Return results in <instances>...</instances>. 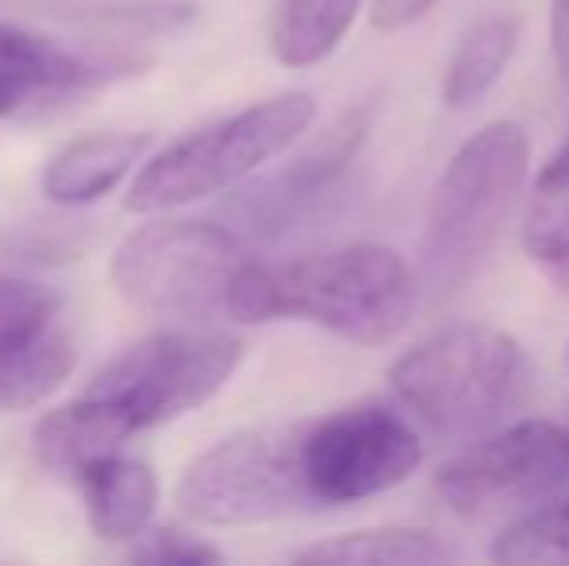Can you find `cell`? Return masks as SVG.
Returning a JSON list of instances; mask_svg holds the SVG:
<instances>
[{
    "label": "cell",
    "instance_id": "cell-1",
    "mask_svg": "<svg viewBox=\"0 0 569 566\" xmlns=\"http://www.w3.org/2000/svg\"><path fill=\"white\" fill-rule=\"evenodd\" d=\"M419 287V272L396 249L357 241L287 265L248 260L229 287V318H299L357 346H383L407 330Z\"/></svg>",
    "mask_w": 569,
    "mask_h": 566
},
{
    "label": "cell",
    "instance_id": "cell-2",
    "mask_svg": "<svg viewBox=\"0 0 569 566\" xmlns=\"http://www.w3.org/2000/svg\"><path fill=\"white\" fill-rule=\"evenodd\" d=\"M527 167L531 140L519 121L485 125L453 151L427 206L419 241L422 291L442 299L477 272L523 195Z\"/></svg>",
    "mask_w": 569,
    "mask_h": 566
},
{
    "label": "cell",
    "instance_id": "cell-3",
    "mask_svg": "<svg viewBox=\"0 0 569 566\" xmlns=\"http://www.w3.org/2000/svg\"><path fill=\"white\" fill-rule=\"evenodd\" d=\"M318 101L307 90H287L268 101L218 117L140 163L124 195V210L151 218L226 195L263 163L283 156L315 125Z\"/></svg>",
    "mask_w": 569,
    "mask_h": 566
},
{
    "label": "cell",
    "instance_id": "cell-4",
    "mask_svg": "<svg viewBox=\"0 0 569 566\" xmlns=\"http://www.w3.org/2000/svg\"><path fill=\"white\" fill-rule=\"evenodd\" d=\"M527 361L511 334L453 322L399 354L388 385L407 411L442 435H472L503 419L523 396Z\"/></svg>",
    "mask_w": 569,
    "mask_h": 566
},
{
    "label": "cell",
    "instance_id": "cell-5",
    "mask_svg": "<svg viewBox=\"0 0 569 566\" xmlns=\"http://www.w3.org/2000/svg\"><path fill=\"white\" fill-rule=\"evenodd\" d=\"M244 265V245L232 229L151 214L117 245L109 276L143 315L198 326L229 315V287Z\"/></svg>",
    "mask_w": 569,
    "mask_h": 566
},
{
    "label": "cell",
    "instance_id": "cell-6",
    "mask_svg": "<svg viewBox=\"0 0 569 566\" xmlns=\"http://www.w3.org/2000/svg\"><path fill=\"white\" fill-rule=\"evenodd\" d=\"M302 443L307 424L248 427L213 443L179 477L182 516L206 528H252L318 505Z\"/></svg>",
    "mask_w": 569,
    "mask_h": 566
},
{
    "label": "cell",
    "instance_id": "cell-7",
    "mask_svg": "<svg viewBox=\"0 0 569 566\" xmlns=\"http://www.w3.org/2000/svg\"><path fill=\"white\" fill-rule=\"evenodd\" d=\"M240 361L244 341L232 334L159 330L117 354L82 393L109 400L140 435L210 404Z\"/></svg>",
    "mask_w": 569,
    "mask_h": 566
},
{
    "label": "cell",
    "instance_id": "cell-8",
    "mask_svg": "<svg viewBox=\"0 0 569 566\" xmlns=\"http://www.w3.org/2000/svg\"><path fill=\"white\" fill-rule=\"evenodd\" d=\"M569 489V430L550 419H519L446 461L438 493L461 520L555 500Z\"/></svg>",
    "mask_w": 569,
    "mask_h": 566
},
{
    "label": "cell",
    "instance_id": "cell-9",
    "mask_svg": "<svg viewBox=\"0 0 569 566\" xmlns=\"http://www.w3.org/2000/svg\"><path fill=\"white\" fill-rule=\"evenodd\" d=\"M302 458L318 505H357L396 489L419 469L422 438L396 408L360 400L322 419H307Z\"/></svg>",
    "mask_w": 569,
    "mask_h": 566
},
{
    "label": "cell",
    "instance_id": "cell-10",
    "mask_svg": "<svg viewBox=\"0 0 569 566\" xmlns=\"http://www.w3.org/2000/svg\"><path fill=\"white\" fill-rule=\"evenodd\" d=\"M372 129V109H352L345 113L322 140H315L299 159L283 167L279 175H271L268 182L244 190L232 206L237 221H244L252 234H271L283 229L299 210H307L315 198H322V190H330L338 182V175L357 159L360 143L368 140Z\"/></svg>",
    "mask_w": 569,
    "mask_h": 566
},
{
    "label": "cell",
    "instance_id": "cell-11",
    "mask_svg": "<svg viewBox=\"0 0 569 566\" xmlns=\"http://www.w3.org/2000/svg\"><path fill=\"white\" fill-rule=\"evenodd\" d=\"M132 435L136 427L120 416L113 404L101 400V396L78 393L70 404H59V408L39 419L31 446H36V458L47 469L78 477L86 466L124 450V443Z\"/></svg>",
    "mask_w": 569,
    "mask_h": 566
},
{
    "label": "cell",
    "instance_id": "cell-12",
    "mask_svg": "<svg viewBox=\"0 0 569 566\" xmlns=\"http://www.w3.org/2000/svg\"><path fill=\"white\" fill-rule=\"evenodd\" d=\"M143 132H93L59 148L43 167V195L59 206H90L106 198L132 167L143 163Z\"/></svg>",
    "mask_w": 569,
    "mask_h": 566
},
{
    "label": "cell",
    "instance_id": "cell-13",
    "mask_svg": "<svg viewBox=\"0 0 569 566\" xmlns=\"http://www.w3.org/2000/svg\"><path fill=\"white\" fill-rule=\"evenodd\" d=\"M78 481L86 493L90 528L106 544H128L148 532L159 505V477L151 466L128 458V454H109V458L86 466Z\"/></svg>",
    "mask_w": 569,
    "mask_h": 566
},
{
    "label": "cell",
    "instance_id": "cell-14",
    "mask_svg": "<svg viewBox=\"0 0 569 566\" xmlns=\"http://www.w3.org/2000/svg\"><path fill=\"white\" fill-rule=\"evenodd\" d=\"M101 78H109V67L39 36V31L0 20V90H12L23 101H31L47 98V93L82 90Z\"/></svg>",
    "mask_w": 569,
    "mask_h": 566
},
{
    "label": "cell",
    "instance_id": "cell-15",
    "mask_svg": "<svg viewBox=\"0 0 569 566\" xmlns=\"http://www.w3.org/2000/svg\"><path fill=\"white\" fill-rule=\"evenodd\" d=\"M365 0H279L271 12L268 43L279 67L307 70L330 59L352 28Z\"/></svg>",
    "mask_w": 569,
    "mask_h": 566
},
{
    "label": "cell",
    "instance_id": "cell-16",
    "mask_svg": "<svg viewBox=\"0 0 569 566\" xmlns=\"http://www.w3.org/2000/svg\"><path fill=\"white\" fill-rule=\"evenodd\" d=\"M519 47V16L492 12L480 16L465 39L457 43L450 67L442 78V101L450 109H472L508 70L511 54Z\"/></svg>",
    "mask_w": 569,
    "mask_h": 566
},
{
    "label": "cell",
    "instance_id": "cell-17",
    "mask_svg": "<svg viewBox=\"0 0 569 566\" xmlns=\"http://www.w3.org/2000/svg\"><path fill=\"white\" fill-rule=\"evenodd\" d=\"M74 369V346L54 326L36 338L0 341V411H28L51 400Z\"/></svg>",
    "mask_w": 569,
    "mask_h": 566
},
{
    "label": "cell",
    "instance_id": "cell-18",
    "mask_svg": "<svg viewBox=\"0 0 569 566\" xmlns=\"http://www.w3.org/2000/svg\"><path fill=\"white\" fill-rule=\"evenodd\" d=\"M457 555L442 539L422 528H365L310 544L295 563H333V566H438Z\"/></svg>",
    "mask_w": 569,
    "mask_h": 566
},
{
    "label": "cell",
    "instance_id": "cell-19",
    "mask_svg": "<svg viewBox=\"0 0 569 566\" xmlns=\"http://www.w3.org/2000/svg\"><path fill=\"white\" fill-rule=\"evenodd\" d=\"M492 563H569V497H555L508 524L492 544Z\"/></svg>",
    "mask_w": 569,
    "mask_h": 566
},
{
    "label": "cell",
    "instance_id": "cell-20",
    "mask_svg": "<svg viewBox=\"0 0 569 566\" xmlns=\"http://www.w3.org/2000/svg\"><path fill=\"white\" fill-rule=\"evenodd\" d=\"M523 249L547 265L558 284H569V179L535 182V198L523 218Z\"/></svg>",
    "mask_w": 569,
    "mask_h": 566
},
{
    "label": "cell",
    "instance_id": "cell-21",
    "mask_svg": "<svg viewBox=\"0 0 569 566\" xmlns=\"http://www.w3.org/2000/svg\"><path fill=\"white\" fill-rule=\"evenodd\" d=\"M59 318V291L36 276L0 272V341L36 338L54 330Z\"/></svg>",
    "mask_w": 569,
    "mask_h": 566
},
{
    "label": "cell",
    "instance_id": "cell-22",
    "mask_svg": "<svg viewBox=\"0 0 569 566\" xmlns=\"http://www.w3.org/2000/svg\"><path fill=\"white\" fill-rule=\"evenodd\" d=\"M140 539L143 544L132 552V559H140V563H221L226 559L218 547L190 536V532L163 528V532H143Z\"/></svg>",
    "mask_w": 569,
    "mask_h": 566
},
{
    "label": "cell",
    "instance_id": "cell-23",
    "mask_svg": "<svg viewBox=\"0 0 569 566\" xmlns=\"http://www.w3.org/2000/svg\"><path fill=\"white\" fill-rule=\"evenodd\" d=\"M435 4L438 0H372L368 20H372L376 31H388L391 36V31H403L411 23H419Z\"/></svg>",
    "mask_w": 569,
    "mask_h": 566
},
{
    "label": "cell",
    "instance_id": "cell-24",
    "mask_svg": "<svg viewBox=\"0 0 569 566\" xmlns=\"http://www.w3.org/2000/svg\"><path fill=\"white\" fill-rule=\"evenodd\" d=\"M550 51L562 78H569V0H550Z\"/></svg>",
    "mask_w": 569,
    "mask_h": 566
},
{
    "label": "cell",
    "instance_id": "cell-25",
    "mask_svg": "<svg viewBox=\"0 0 569 566\" xmlns=\"http://www.w3.org/2000/svg\"><path fill=\"white\" fill-rule=\"evenodd\" d=\"M562 179H569V140L539 167V175H535V182H562Z\"/></svg>",
    "mask_w": 569,
    "mask_h": 566
},
{
    "label": "cell",
    "instance_id": "cell-26",
    "mask_svg": "<svg viewBox=\"0 0 569 566\" xmlns=\"http://www.w3.org/2000/svg\"><path fill=\"white\" fill-rule=\"evenodd\" d=\"M23 106H28V101H23L20 93H12V90H0V121H4V117H12V113H20Z\"/></svg>",
    "mask_w": 569,
    "mask_h": 566
}]
</instances>
